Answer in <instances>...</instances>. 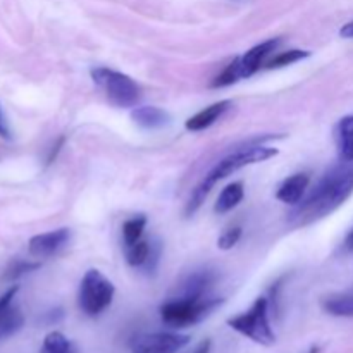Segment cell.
Instances as JSON below:
<instances>
[{"mask_svg": "<svg viewBox=\"0 0 353 353\" xmlns=\"http://www.w3.org/2000/svg\"><path fill=\"white\" fill-rule=\"evenodd\" d=\"M92 79L103 90L109 102L116 107H134L141 99V88L131 76L109 68H93Z\"/></svg>", "mask_w": 353, "mask_h": 353, "instance_id": "obj_5", "label": "cell"}, {"mask_svg": "<svg viewBox=\"0 0 353 353\" xmlns=\"http://www.w3.org/2000/svg\"><path fill=\"white\" fill-rule=\"evenodd\" d=\"M323 309L334 317H353V293H336L323 300Z\"/></svg>", "mask_w": 353, "mask_h": 353, "instance_id": "obj_17", "label": "cell"}, {"mask_svg": "<svg viewBox=\"0 0 353 353\" xmlns=\"http://www.w3.org/2000/svg\"><path fill=\"white\" fill-rule=\"evenodd\" d=\"M345 250L347 252H352L353 250V230L348 233L347 240H345Z\"/></svg>", "mask_w": 353, "mask_h": 353, "instance_id": "obj_27", "label": "cell"}, {"mask_svg": "<svg viewBox=\"0 0 353 353\" xmlns=\"http://www.w3.org/2000/svg\"><path fill=\"white\" fill-rule=\"evenodd\" d=\"M0 138H3V140H10V138H12L9 123H7L6 119V114H3L2 103H0Z\"/></svg>", "mask_w": 353, "mask_h": 353, "instance_id": "obj_24", "label": "cell"}, {"mask_svg": "<svg viewBox=\"0 0 353 353\" xmlns=\"http://www.w3.org/2000/svg\"><path fill=\"white\" fill-rule=\"evenodd\" d=\"M145 228H147V217L143 214L134 216L131 219L124 221L123 224V247H130L143 238Z\"/></svg>", "mask_w": 353, "mask_h": 353, "instance_id": "obj_19", "label": "cell"}, {"mask_svg": "<svg viewBox=\"0 0 353 353\" xmlns=\"http://www.w3.org/2000/svg\"><path fill=\"white\" fill-rule=\"evenodd\" d=\"M223 299L216 296H185L181 295L179 299H172L169 302L161 305V319L162 323L168 324L169 327H190L195 324L202 323L209 314L219 305H223Z\"/></svg>", "mask_w": 353, "mask_h": 353, "instance_id": "obj_3", "label": "cell"}, {"mask_svg": "<svg viewBox=\"0 0 353 353\" xmlns=\"http://www.w3.org/2000/svg\"><path fill=\"white\" fill-rule=\"evenodd\" d=\"M210 348H212V341L205 340V341H202L199 347H196V350L193 353H210Z\"/></svg>", "mask_w": 353, "mask_h": 353, "instance_id": "obj_26", "label": "cell"}, {"mask_svg": "<svg viewBox=\"0 0 353 353\" xmlns=\"http://www.w3.org/2000/svg\"><path fill=\"white\" fill-rule=\"evenodd\" d=\"M124 248V257L126 262L134 269H141L145 272H154L157 269L159 259H161L162 245L157 238H141L134 245Z\"/></svg>", "mask_w": 353, "mask_h": 353, "instance_id": "obj_8", "label": "cell"}, {"mask_svg": "<svg viewBox=\"0 0 353 353\" xmlns=\"http://www.w3.org/2000/svg\"><path fill=\"white\" fill-rule=\"evenodd\" d=\"M310 57V50H300V48H293V50H286L278 54L276 57H272L271 61L265 62V68L268 69H279L286 68V65H292L295 62L303 61V59Z\"/></svg>", "mask_w": 353, "mask_h": 353, "instance_id": "obj_21", "label": "cell"}, {"mask_svg": "<svg viewBox=\"0 0 353 353\" xmlns=\"http://www.w3.org/2000/svg\"><path fill=\"white\" fill-rule=\"evenodd\" d=\"M116 288L99 269H88L79 283L78 305L88 317H97L112 303Z\"/></svg>", "mask_w": 353, "mask_h": 353, "instance_id": "obj_6", "label": "cell"}, {"mask_svg": "<svg viewBox=\"0 0 353 353\" xmlns=\"http://www.w3.org/2000/svg\"><path fill=\"white\" fill-rule=\"evenodd\" d=\"M228 326L262 347H272L276 343V334L269 323V302L265 296H259L247 312L228 319Z\"/></svg>", "mask_w": 353, "mask_h": 353, "instance_id": "obj_4", "label": "cell"}, {"mask_svg": "<svg viewBox=\"0 0 353 353\" xmlns=\"http://www.w3.org/2000/svg\"><path fill=\"white\" fill-rule=\"evenodd\" d=\"M71 240V230L61 228V230L48 231V233L37 234L28 243V252L34 259H48L57 255Z\"/></svg>", "mask_w": 353, "mask_h": 353, "instance_id": "obj_9", "label": "cell"}, {"mask_svg": "<svg viewBox=\"0 0 353 353\" xmlns=\"http://www.w3.org/2000/svg\"><path fill=\"white\" fill-rule=\"evenodd\" d=\"M40 268V262H26V261H16L10 264V268L7 269L6 278L7 279H17L23 274L34 271V269Z\"/></svg>", "mask_w": 353, "mask_h": 353, "instance_id": "obj_22", "label": "cell"}, {"mask_svg": "<svg viewBox=\"0 0 353 353\" xmlns=\"http://www.w3.org/2000/svg\"><path fill=\"white\" fill-rule=\"evenodd\" d=\"M340 37L341 38H353V21L343 24V28L340 30Z\"/></svg>", "mask_w": 353, "mask_h": 353, "instance_id": "obj_25", "label": "cell"}, {"mask_svg": "<svg viewBox=\"0 0 353 353\" xmlns=\"http://www.w3.org/2000/svg\"><path fill=\"white\" fill-rule=\"evenodd\" d=\"M276 155H278V148L262 145V141H259V143L255 145H247V147L231 152L230 155H226L223 161L217 162V164L210 169L209 174H207L205 178H203V181L199 185V188L193 192L192 199H190L188 205H186V216L195 214L196 210L200 209V205L203 203V200L207 199L210 190H212L217 183L223 181L224 178L231 176L233 172L240 171V169L247 168V165L269 161V159L276 157Z\"/></svg>", "mask_w": 353, "mask_h": 353, "instance_id": "obj_2", "label": "cell"}, {"mask_svg": "<svg viewBox=\"0 0 353 353\" xmlns=\"http://www.w3.org/2000/svg\"><path fill=\"white\" fill-rule=\"evenodd\" d=\"M192 341L188 334L150 333L133 341V353H178Z\"/></svg>", "mask_w": 353, "mask_h": 353, "instance_id": "obj_7", "label": "cell"}, {"mask_svg": "<svg viewBox=\"0 0 353 353\" xmlns=\"http://www.w3.org/2000/svg\"><path fill=\"white\" fill-rule=\"evenodd\" d=\"M240 79H243V72H241V57H234L233 61L214 78L210 86H212V88H226V86L238 83Z\"/></svg>", "mask_w": 353, "mask_h": 353, "instance_id": "obj_18", "label": "cell"}, {"mask_svg": "<svg viewBox=\"0 0 353 353\" xmlns=\"http://www.w3.org/2000/svg\"><path fill=\"white\" fill-rule=\"evenodd\" d=\"M131 119L145 130H161L171 123V116H169L168 110L155 105L134 107L131 110Z\"/></svg>", "mask_w": 353, "mask_h": 353, "instance_id": "obj_14", "label": "cell"}, {"mask_svg": "<svg viewBox=\"0 0 353 353\" xmlns=\"http://www.w3.org/2000/svg\"><path fill=\"white\" fill-rule=\"evenodd\" d=\"M245 196V186L241 181H233L219 193L216 200V205H214V210L217 214H226L230 210H233L238 203L243 200Z\"/></svg>", "mask_w": 353, "mask_h": 353, "instance_id": "obj_16", "label": "cell"}, {"mask_svg": "<svg viewBox=\"0 0 353 353\" xmlns=\"http://www.w3.org/2000/svg\"><path fill=\"white\" fill-rule=\"evenodd\" d=\"M334 140L341 161L353 162V114L338 121L334 128Z\"/></svg>", "mask_w": 353, "mask_h": 353, "instance_id": "obj_15", "label": "cell"}, {"mask_svg": "<svg viewBox=\"0 0 353 353\" xmlns=\"http://www.w3.org/2000/svg\"><path fill=\"white\" fill-rule=\"evenodd\" d=\"M41 353H76L74 345L59 331H52L45 336Z\"/></svg>", "mask_w": 353, "mask_h": 353, "instance_id": "obj_20", "label": "cell"}, {"mask_svg": "<svg viewBox=\"0 0 353 353\" xmlns=\"http://www.w3.org/2000/svg\"><path fill=\"white\" fill-rule=\"evenodd\" d=\"M231 105H233L231 100H221V102L212 103V105L205 107V109H202L200 112H196L195 116L190 117L185 123V128L188 131H193V133L207 130V128H210L212 124H216L217 121L231 109Z\"/></svg>", "mask_w": 353, "mask_h": 353, "instance_id": "obj_13", "label": "cell"}, {"mask_svg": "<svg viewBox=\"0 0 353 353\" xmlns=\"http://www.w3.org/2000/svg\"><path fill=\"white\" fill-rule=\"evenodd\" d=\"M319 352H321V348H319V347H312V348H310V350L307 352V353H319Z\"/></svg>", "mask_w": 353, "mask_h": 353, "instance_id": "obj_28", "label": "cell"}, {"mask_svg": "<svg viewBox=\"0 0 353 353\" xmlns=\"http://www.w3.org/2000/svg\"><path fill=\"white\" fill-rule=\"evenodd\" d=\"M353 193V165L350 162L336 165L323 176L316 188L309 193L302 203H296L290 214L292 226H309L316 221L340 209Z\"/></svg>", "mask_w": 353, "mask_h": 353, "instance_id": "obj_1", "label": "cell"}, {"mask_svg": "<svg viewBox=\"0 0 353 353\" xmlns=\"http://www.w3.org/2000/svg\"><path fill=\"white\" fill-rule=\"evenodd\" d=\"M281 43L279 38H271L268 41H262V43L255 45L250 50L245 52L241 57V72H243V78H250L254 76L262 65L268 62V57L272 54V52L278 48V45Z\"/></svg>", "mask_w": 353, "mask_h": 353, "instance_id": "obj_11", "label": "cell"}, {"mask_svg": "<svg viewBox=\"0 0 353 353\" xmlns=\"http://www.w3.org/2000/svg\"><path fill=\"white\" fill-rule=\"evenodd\" d=\"M17 292L19 286H12L0 296V340L12 336L24 326L23 312L12 303Z\"/></svg>", "mask_w": 353, "mask_h": 353, "instance_id": "obj_10", "label": "cell"}, {"mask_svg": "<svg viewBox=\"0 0 353 353\" xmlns=\"http://www.w3.org/2000/svg\"><path fill=\"white\" fill-rule=\"evenodd\" d=\"M240 238H241V228L240 226L230 228V230H226L219 236V240H217V247H219L221 250H231V248L240 241Z\"/></svg>", "mask_w": 353, "mask_h": 353, "instance_id": "obj_23", "label": "cell"}, {"mask_svg": "<svg viewBox=\"0 0 353 353\" xmlns=\"http://www.w3.org/2000/svg\"><path fill=\"white\" fill-rule=\"evenodd\" d=\"M310 176L307 172H296L292 174L290 178H286L281 183V186L276 192V199L283 203H288V205H296V203L302 202V199L305 196L307 188H309Z\"/></svg>", "mask_w": 353, "mask_h": 353, "instance_id": "obj_12", "label": "cell"}]
</instances>
